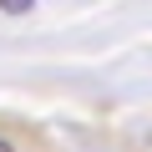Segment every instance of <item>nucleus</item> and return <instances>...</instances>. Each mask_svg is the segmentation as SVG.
Masks as SVG:
<instances>
[{
  "instance_id": "f257e3e1",
  "label": "nucleus",
  "mask_w": 152,
  "mask_h": 152,
  "mask_svg": "<svg viewBox=\"0 0 152 152\" xmlns=\"http://www.w3.org/2000/svg\"><path fill=\"white\" fill-rule=\"evenodd\" d=\"M0 152H15V147H10V142H5V137H0Z\"/></svg>"
}]
</instances>
